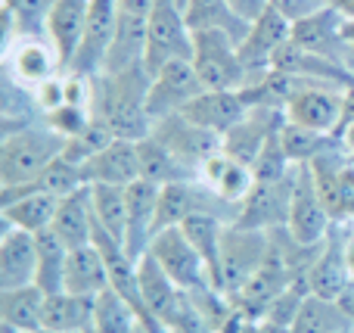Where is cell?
Masks as SVG:
<instances>
[{
  "instance_id": "6da1fadb",
  "label": "cell",
  "mask_w": 354,
  "mask_h": 333,
  "mask_svg": "<svg viewBox=\"0 0 354 333\" xmlns=\"http://www.w3.org/2000/svg\"><path fill=\"white\" fill-rule=\"evenodd\" d=\"M149 84H153V75L147 72V66L97 75L93 78L91 112L97 118H103L112 128V134L122 137V141H143L153 131Z\"/></svg>"
},
{
  "instance_id": "7a4b0ae2",
  "label": "cell",
  "mask_w": 354,
  "mask_h": 333,
  "mask_svg": "<svg viewBox=\"0 0 354 333\" xmlns=\"http://www.w3.org/2000/svg\"><path fill=\"white\" fill-rule=\"evenodd\" d=\"M62 150H66V141L56 131H50L47 122L6 131L3 143H0V187H19L37 181L50 162L59 159Z\"/></svg>"
},
{
  "instance_id": "3957f363",
  "label": "cell",
  "mask_w": 354,
  "mask_h": 333,
  "mask_svg": "<svg viewBox=\"0 0 354 333\" xmlns=\"http://www.w3.org/2000/svg\"><path fill=\"white\" fill-rule=\"evenodd\" d=\"M193 69L205 91H243L249 84L239 44L221 31H193Z\"/></svg>"
},
{
  "instance_id": "277c9868",
  "label": "cell",
  "mask_w": 354,
  "mask_h": 333,
  "mask_svg": "<svg viewBox=\"0 0 354 333\" xmlns=\"http://www.w3.org/2000/svg\"><path fill=\"white\" fill-rule=\"evenodd\" d=\"M270 246H274V237L268 231L227 224L224 243H221V290L227 296L243 290L258 274V268L268 262Z\"/></svg>"
},
{
  "instance_id": "5b68a950",
  "label": "cell",
  "mask_w": 354,
  "mask_h": 333,
  "mask_svg": "<svg viewBox=\"0 0 354 333\" xmlns=\"http://www.w3.org/2000/svg\"><path fill=\"white\" fill-rule=\"evenodd\" d=\"M177 60H193V28L187 25L183 10L174 0H156L147 22V66L156 75L162 66Z\"/></svg>"
},
{
  "instance_id": "8992f818",
  "label": "cell",
  "mask_w": 354,
  "mask_h": 333,
  "mask_svg": "<svg viewBox=\"0 0 354 333\" xmlns=\"http://www.w3.org/2000/svg\"><path fill=\"white\" fill-rule=\"evenodd\" d=\"M345 91L348 87L330 84V81L299 78V84H295L292 97L286 100L283 112H286L289 122L336 137V131L342 128V118H345Z\"/></svg>"
},
{
  "instance_id": "52a82bcc",
  "label": "cell",
  "mask_w": 354,
  "mask_h": 333,
  "mask_svg": "<svg viewBox=\"0 0 354 333\" xmlns=\"http://www.w3.org/2000/svg\"><path fill=\"white\" fill-rule=\"evenodd\" d=\"M149 255L159 262V268L180 287L183 293H202V290H218L212 280L202 253L193 246L183 228H165L156 234L149 243Z\"/></svg>"
},
{
  "instance_id": "ba28073f",
  "label": "cell",
  "mask_w": 354,
  "mask_h": 333,
  "mask_svg": "<svg viewBox=\"0 0 354 333\" xmlns=\"http://www.w3.org/2000/svg\"><path fill=\"white\" fill-rule=\"evenodd\" d=\"M333 215L326 209L324 197H320L317 184L311 178V168L299 165L295 172V190H292V206H289V222H286V237L305 249H317L320 243L330 237L333 231Z\"/></svg>"
},
{
  "instance_id": "9c48e42d",
  "label": "cell",
  "mask_w": 354,
  "mask_h": 333,
  "mask_svg": "<svg viewBox=\"0 0 354 333\" xmlns=\"http://www.w3.org/2000/svg\"><path fill=\"white\" fill-rule=\"evenodd\" d=\"M149 134L159 143H165L189 172H196V178H199L202 162L224 150V137L214 134V131L199 128V125L189 122L183 112H174V116H165V118H159V122H153Z\"/></svg>"
},
{
  "instance_id": "30bf717a",
  "label": "cell",
  "mask_w": 354,
  "mask_h": 333,
  "mask_svg": "<svg viewBox=\"0 0 354 333\" xmlns=\"http://www.w3.org/2000/svg\"><path fill=\"white\" fill-rule=\"evenodd\" d=\"M6 75L25 87H41L44 81L56 78L66 72L59 53H56L53 41L47 35H19L6 44Z\"/></svg>"
},
{
  "instance_id": "8fae6325",
  "label": "cell",
  "mask_w": 354,
  "mask_h": 333,
  "mask_svg": "<svg viewBox=\"0 0 354 333\" xmlns=\"http://www.w3.org/2000/svg\"><path fill=\"white\" fill-rule=\"evenodd\" d=\"M59 197L41 190L37 181L19 187H0V218L3 224L28 234H44L53 228V218L59 212Z\"/></svg>"
},
{
  "instance_id": "7c38bea8",
  "label": "cell",
  "mask_w": 354,
  "mask_h": 333,
  "mask_svg": "<svg viewBox=\"0 0 354 333\" xmlns=\"http://www.w3.org/2000/svg\"><path fill=\"white\" fill-rule=\"evenodd\" d=\"M299 172V165H295ZM295 172L283 181H255L252 193L239 206L236 224L255 231H283L289 222V206H292V190H295Z\"/></svg>"
},
{
  "instance_id": "4fadbf2b",
  "label": "cell",
  "mask_w": 354,
  "mask_h": 333,
  "mask_svg": "<svg viewBox=\"0 0 354 333\" xmlns=\"http://www.w3.org/2000/svg\"><path fill=\"white\" fill-rule=\"evenodd\" d=\"M345 224L336 222L324 243H320L317 255H314L311 268H308V290L314 296L324 299H342V293L354 284L351 268H348V237L342 234Z\"/></svg>"
},
{
  "instance_id": "5bb4252c",
  "label": "cell",
  "mask_w": 354,
  "mask_h": 333,
  "mask_svg": "<svg viewBox=\"0 0 354 333\" xmlns=\"http://www.w3.org/2000/svg\"><path fill=\"white\" fill-rule=\"evenodd\" d=\"M115 25H118V0H91L84 37H81V47L66 72L91 75V78L103 75L106 56H109L112 37H115Z\"/></svg>"
},
{
  "instance_id": "9a60e30c",
  "label": "cell",
  "mask_w": 354,
  "mask_h": 333,
  "mask_svg": "<svg viewBox=\"0 0 354 333\" xmlns=\"http://www.w3.org/2000/svg\"><path fill=\"white\" fill-rule=\"evenodd\" d=\"M345 22H348V16L342 10L326 6V10L314 12L311 19H301V22L292 25V41L301 44L305 50H311V53L354 72L348 44H345Z\"/></svg>"
},
{
  "instance_id": "2e32d148",
  "label": "cell",
  "mask_w": 354,
  "mask_h": 333,
  "mask_svg": "<svg viewBox=\"0 0 354 333\" xmlns=\"http://www.w3.org/2000/svg\"><path fill=\"white\" fill-rule=\"evenodd\" d=\"M202 91L205 87L196 75L193 60L168 62L153 75V84H149V116H153V122H159L165 116L183 112Z\"/></svg>"
},
{
  "instance_id": "e0dca14e",
  "label": "cell",
  "mask_w": 354,
  "mask_h": 333,
  "mask_svg": "<svg viewBox=\"0 0 354 333\" xmlns=\"http://www.w3.org/2000/svg\"><path fill=\"white\" fill-rule=\"evenodd\" d=\"M289 41H292V22H289L286 16H280L274 6H270L261 19L252 22L249 37L239 44V56H243L245 69H249V84L252 81H258V78H264V75L270 72L274 56L280 53V47L283 44H289Z\"/></svg>"
},
{
  "instance_id": "ac0fdd59",
  "label": "cell",
  "mask_w": 354,
  "mask_h": 333,
  "mask_svg": "<svg viewBox=\"0 0 354 333\" xmlns=\"http://www.w3.org/2000/svg\"><path fill=\"white\" fill-rule=\"evenodd\" d=\"M283 125H286V112L283 109H277V106H252L249 116L224 137V153L252 165L258 159V153L268 147V141H274L280 134Z\"/></svg>"
},
{
  "instance_id": "d6986e66",
  "label": "cell",
  "mask_w": 354,
  "mask_h": 333,
  "mask_svg": "<svg viewBox=\"0 0 354 333\" xmlns=\"http://www.w3.org/2000/svg\"><path fill=\"white\" fill-rule=\"evenodd\" d=\"M159 190L162 187L149 181H134L128 187V228H124V249L131 259L140 262L149 253V243L156 240L159 228Z\"/></svg>"
},
{
  "instance_id": "ffe728a7",
  "label": "cell",
  "mask_w": 354,
  "mask_h": 333,
  "mask_svg": "<svg viewBox=\"0 0 354 333\" xmlns=\"http://www.w3.org/2000/svg\"><path fill=\"white\" fill-rule=\"evenodd\" d=\"M37 280V234L3 224L0 234V290H19Z\"/></svg>"
},
{
  "instance_id": "44dd1931",
  "label": "cell",
  "mask_w": 354,
  "mask_h": 333,
  "mask_svg": "<svg viewBox=\"0 0 354 333\" xmlns=\"http://www.w3.org/2000/svg\"><path fill=\"white\" fill-rule=\"evenodd\" d=\"M249 100L243 97V91H202L193 103L183 109V116L189 122H196L199 128L214 131V134L227 137L245 116H249Z\"/></svg>"
},
{
  "instance_id": "7402d4cb",
  "label": "cell",
  "mask_w": 354,
  "mask_h": 333,
  "mask_svg": "<svg viewBox=\"0 0 354 333\" xmlns=\"http://www.w3.org/2000/svg\"><path fill=\"white\" fill-rule=\"evenodd\" d=\"M87 184H115V187H131L140 181V156H137V141H115L97 153L84 165Z\"/></svg>"
},
{
  "instance_id": "603a6c76",
  "label": "cell",
  "mask_w": 354,
  "mask_h": 333,
  "mask_svg": "<svg viewBox=\"0 0 354 333\" xmlns=\"http://www.w3.org/2000/svg\"><path fill=\"white\" fill-rule=\"evenodd\" d=\"M199 181L208 190L218 193L221 199H227V203H233V206H243V199L249 197L252 187H255V172H252V165L233 159V156H227L224 150H221L212 159L202 162Z\"/></svg>"
},
{
  "instance_id": "cb8c5ba5",
  "label": "cell",
  "mask_w": 354,
  "mask_h": 333,
  "mask_svg": "<svg viewBox=\"0 0 354 333\" xmlns=\"http://www.w3.org/2000/svg\"><path fill=\"white\" fill-rule=\"evenodd\" d=\"M87 10H91V0H56L53 10L47 19V37L53 41L56 53H59L62 66H72L75 53L81 47V37H84V25H87Z\"/></svg>"
},
{
  "instance_id": "d4e9b609",
  "label": "cell",
  "mask_w": 354,
  "mask_h": 333,
  "mask_svg": "<svg viewBox=\"0 0 354 333\" xmlns=\"http://www.w3.org/2000/svg\"><path fill=\"white\" fill-rule=\"evenodd\" d=\"M106 287H109V265H106V255L100 253L97 243H87V246L68 249L66 290L75 293V296L97 299Z\"/></svg>"
},
{
  "instance_id": "484cf974",
  "label": "cell",
  "mask_w": 354,
  "mask_h": 333,
  "mask_svg": "<svg viewBox=\"0 0 354 333\" xmlns=\"http://www.w3.org/2000/svg\"><path fill=\"white\" fill-rule=\"evenodd\" d=\"M53 231L68 249L75 246H87L93 243V234H97V218H93L91 209V190H78L72 197H62L59 212L53 218Z\"/></svg>"
},
{
  "instance_id": "4316f807",
  "label": "cell",
  "mask_w": 354,
  "mask_h": 333,
  "mask_svg": "<svg viewBox=\"0 0 354 333\" xmlns=\"http://www.w3.org/2000/svg\"><path fill=\"white\" fill-rule=\"evenodd\" d=\"M183 16H187V25L193 31H221L236 44H243L252 28L245 19L236 16L230 0H187Z\"/></svg>"
},
{
  "instance_id": "83f0119b",
  "label": "cell",
  "mask_w": 354,
  "mask_h": 333,
  "mask_svg": "<svg viewBox=\"0 0 354 333\" xmlns=\"http://www.w3.org/2000/svg\"><path fill=\"white\" fill-rule=\"evenodd\" d=\"M93 327V299L75 296L68 290L47 293L44 305V327L53 333H91Z\"/></svg>"
},
{
  "instance_id": "f1b7e54d",
  "label": "cell",
  "mask_w": 354,
  "mask_h": 333,
  "mask_svg": "<svg viewBox=\"0 0 354 333\" xmlns=\"http://www.w3.org/2000/svg\"><path fill=\"white\" fill-rule=\"evenodd\" d=\"M44 305H47V293L37 284L0 290V321L22 333H37L44 327Z\"/></svg>"
},
{
  "instance_id": "f546056e",
  "label": "cell",
  "mask_w": 354,
  "mask_h": 333,
  "mask_svg": "<svg viewBox=\"0 0 354 333\" xmlns=\"http://www.w3.org/2000/svg\"><path fill=\"white\" fill-rule=\"evenodd\" d=\"M137 156H140V181H149L156 187H168V184H177V181L196 178V172H189L171 150L156 141L153 134L137 141Z\"/></svg>"
},
{
  "instance_id": "4dcf8cb0",
  "label": "cell",
  "mask_w": 354,
  "mask_h": 333,
  "mask_svg": "<svg viewBox=\"0 0 354 333\" xmlns=\"http://www.w3.org/2000/svg\"><path fill=\"white\" fill-rule=\"evenodd\" d=\"M91 190V209L97 218V231L109 234L112 240L124 243V228H128V187L115 184H87Z\"/></svg>"
},
{
  "instance_id": "1f68e13d",
  "label": "cell",
  "mask_w": 354,
  "mask_h": 333,
  "mask_svg": "<svg viewBox=\"0 0 354 333\" xmlns=\"http://www.w3.org/2000/svg\"><path fill=\"white\" fill-rule=\"evenodd\" d=\"M348 327H354V321L348 318V312L339 305V299H324L308 293L289 333H339Z\"/></svg>"
},
{
  "instance_id": "d6a6232c",
  "label": "cell",
  "mask_w": 354,
  "mask_h": 333,
  "mask_svg": "<svg viewBox=\"0 0 354 333\" xmlns=\"http://www.w3.org/2000/svg\"><path fill=\"white\" fill-rule=\"evenodd\" d=\"M180 228L187 231V237L193 240V246L202 253L208 271H212L214 287L221 290V243H224L227 222H224V218H218V215H205V212H199V215H189ZM221 293H224V290H221Z\"/></svg>"
},
{
  "instance_id": "836d02e7",
  "label": "cell",
  "mask_w": 354,
  "mask_h": 333,
  "mask_svg": "<svg viewBox=\"0 0 354 333\" xmlns=\"http://www.w3.org/2000/svg\"><path fill=\"white\" fill-rule=\"evenodd\" d=\"M143 318L124 296H118L112 287H106L93 299V327L91 333H137Z\"/></svg>"
},
{
  "instance_id": "e575fe53",
  "label": "cell",
  "mask_w": 354,
  "mask_h": 333,
  "mask_svg": "<svg viewBox=\"0 0 354 333\" xmlns=\"http://www.w3.org/2000/svg\"><path fill=\"white\" fill-rule=\"evenodd\" d=\"M66 262H68V246L53 231L37 234V280L35 284L44 293L66 290Z\"/></svg>"
},
{
  "instance_id": "d590c367",
  "label": "cell",
  "mask_w": 354,
  "mask_h": 333,
  "mask_svg": "<svg viewBox=\"0 0 354 333\" xmlns=\"http://www.w3.org/2000/svg\"><path fill=\"white\" fill-rule=\"evenodd\" d=\"M56 0H3L6 44L19 35H47V19Z\"/></svg>"
},
{
  "instance_id": "8d00e7d4",
  "label": "cell",
  "mask_w": 354,
  "mask_h": 333,
  "mask_svg": "<svg viewBox=\"0 0 354 333\" xmlns=\"http://www.w3.org/2000/svg\"><path fill=\"white\" fill-rule=\"evenodd\" d=\"M336 141L333 134H320L314 128H305V125H295L286 118V125L280 128V143H283V153L289 156L292 165H311L320 153H324L330 143Z\"/></svg>"
},
{
  "instance_id": "74e56055",
  "label": "cell",
  "mask_w": 354,
  "mask_h": 333,
  "mask_svg": "<svg viewBox=\"0 0 354 333\" xmlns=\"http://www.w3.org/2000/svg\"><path fill=\"white\" fill-rule=\"evenodd\" d=\"M115 141V134H112V128L103 122V118L93 116V122L87 125L84 131H81L78 137H72V141H66V150H62V156H66L68 162H75V165L84 168L87 162L93 159L97 153H103L109 143Z\"/></svg>"
},
{
  "instance_id": "f35d334b",
  "label": "cell",
  "mask_w": 354,
  "mask_h": 333,
  "mask_svg": "<svg viewBox=\"0 0 354 333\" xmlns=\"http://www.w3.org/2000/svg\"><path fill=\"white\" fill-rule=\"evenodd\" d=\"M37 187L62 199V197H72V193L84 190L87 178H84V168L68 162L66 156H59V159H53L47 168H44V174L37 178Z\"/></svg>"
},
{
  "instance_id": "ab89813d",
  "label": "cell",
  "mask_w": 354,
  "mask_h": 333,
  "mask_svg": "<svg viewBox=\"0 0 354 333\" xmlns=\"http://www.w3.org/2000/svg\"><path fill=\"white\" fill-rule=\"evenodd\" d=\"M44 122H47V128L56 131L62 141H72V137H78L81 131L93 122V112L87 109V106H68L66 103V106H59V109L47 112Z\"/></svg>"
},
{
  "instance_id": "60d3db41",
  "label": "cell",
  "mask_w": 354,
  "mask_h": 333,
  "mask_svg": "<svg viewBox=\"0 0 354 333\" xmlns=\"http://www.w3.org/2000/svg\"><path fill=\"white\" fill-rule=\"evenodd\" d=\"M270 6L295 25V22H301V19H311L314 12L326 10L330 3H326V0H270Z\"/></svg>"
},
{
  "instance_id": "b9f144b4",
  "label": "cell",
  "mask_w": 354,
  "mask_h": 333,
  "mask_svg": "<svg viewBox=\"0 0 354 333\" xmlns=\"http://www.w3.org/2000/svg\"><path fill=\"white\" fill-rule=\"evenodd\" d=\"M62 75H56V78L44 81L41 87H35V100H37V106H41L44 116L53 112V109H59V106H66V84H62Z\"/></svg>"
},
{
  "instance_id": "7bdbcfd3",
  "label": "cell",
  "mask_w": 354,
  "mask_h": 333,
  "mask_svg": "<svg viewBox=\"0 0 354 333\" xmlns=\"http://www.w3.org/2000/svg\"><path fill=\"white\" fill-rule=\"evenodd\" d=\"M230 6L236 10L239 19H245V22H255V19H261L264 12L270 10V0H230Z\"/></svg>"
},
{
  "instance_id": "ee69618b",
  "label": "cell",
  "mask_w": 354,
  "mask_h": 333,
  "mask_svg": "<svg viewBox=\"0 0 354 333\" xmlns=\"http://www.w3.org/2000/svg\"><path fill=\"white\" fill-rule=\"evenodd\" d=\"M336 141L342 143V150L354 159V118H351V122H345L342 128L336 131Z\"/></svg>"
},
{
  "instance_id": "f6af8a7d",
  "label": "cell",
  "mask_w": 354,
  "mask_h": 333,
  "mask_svg": "<svg viewBox=\"0 0 354 333\" xmlns=\"http://www.w3.org/2000/svg\"><path fill=\"white\" fill-rule=\"evenodd\" d=\"M339 305H342V309L345 312H348V318H351V321H354V284L348 287V290H345L342 293V299H339Z\"/></svg>"
},
{
  "instance_id": "bcb514c9",
  "label": "cell",
  "mask_w": 354,
  "mask_h": 333,
  "mask_svg": "<svg viewBox=\"0 0 354 333\" xmlns=\"http://www.w3.org/2000/svg\"><path fill=\"white\" fill-rule=\"evenodd\" d=\"M345 44H348L351 66H354V16H348V22H345Z\"/></svg>"
},
{
  "instance_id": "7dc6e473",
  "label": "cell",
  "mask_w": 354,
  "mask_h": 333,
  "mask_svg": "<svg viewBox=\"0 0 354 333\" xmlns=\"http://www.w3.org/2000/svg\"><path fill=\"white\" fill-rule=\"evenodd\" d=\"M330 6H336V10H342L345 16H354V0H326Z\"/></svg>"
},
{
  "instance_id": "c3c4849f",
  "label": "cell",
  "mask_w": 354,
  "mask_h": 333,
  "mask_svg": "<svg viewBox=\"0 0 354 333\" xmlns=\"http://www.w3.org/2000/svg\"><path fill=\"white\" fill-rule=\"evenodd\" d=\"M348 268H351V278H354V237H348Z\"/></svg>"
},
{
  "instance_id": "681fc988",
  "label": "cell",
  "mask_w": 354,
  "mask_h": 333,
  "mask_svg": "<svg viewBox=\"0 0 354 333\" xmlns=\"http://www.w3.org/2000/svg\"><path fill=\"white\" fill-rule=\"evenodd\" d=\"M174 3H177V6H180V10H183V6H187V0H174Z\"/></svg>"
},
{
  "instance_id": "f907efd6",
  "label": "cell",
  "mask_w": 354,
  "mask_h": 333,
  "mask_svg": "<svg viewBox=\"0 0 354 333\" xmlns=\"http://www.w3.org/2000/svg\"><path fill=\"white\" fill-rule=\"evenodd\" d=\"M339 333H354V327H348V330H339Z\"/></svg>"
},
{
  "instance_id": "816d5d0a",
  "label": "cell",
  "mask_w": 354,
  "mask_h": 333,
  "mask_svg": "<svg viewBox=\"0 0 354 333\" xmlns=\"http://www.w3.org/2000/svg\"><path fill=\"white\" fill-rule=\"evenodd\" d=\"M214 333H230V330H214Z\"/></svg>"
},
{
  "instance_id": "f5cc1de1",
  "label": "cell",
  "mask_w": 354,
  "mask_h": 333,
  "mask_svg": "<svg viewBox=\"0 0 354 333\" xmlns=\"http://www.w3.org/2000/svg\"><path fill=\"white\" fill-rule=\"evenodd\" d=\"M37 333H53V330H37Z\"/></svg>"
}]
</instances>
